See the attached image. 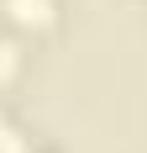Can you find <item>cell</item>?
Returning a JSON list of instances; mask_svg holds the SVG:
<instances>
[{"label": "cell", "mask_w": 147, "mask_h": 153, "mask_svg": "<svg viewBox=\"0 0 147 153\" xmlns=\"http://www.w3.org/2000/svg\"><path fill=\"white\" fill-rule=\"evenodd\" d=\"M11 16L16 21H47L53 16V0H11Z\"/></svg>", "instance_id": "obj_1"}]
</instances>
